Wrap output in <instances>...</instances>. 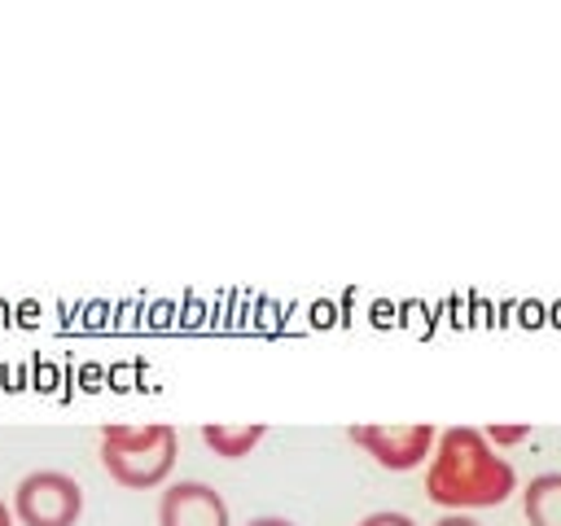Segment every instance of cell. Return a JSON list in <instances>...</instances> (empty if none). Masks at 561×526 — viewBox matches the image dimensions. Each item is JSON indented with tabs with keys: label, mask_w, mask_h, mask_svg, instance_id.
Instances as JSON below:
<instances>
[{
	"label": "cell",
	"mask_w": 561,
	"mask_h": 526,
	"mask_svg": "<svg viewBox=\"0 0 561 526\" xmlns=\"http://www.w3.org/2000/svg\"><path fill=\"white\" fill-rule=\"evenodd\" d=\"M158 526H232L224 495L210 482H171L158 500Z\"/></svg>",
	"instance_id": "5b68a950"
},
{
	"label": "cell",
	"mask_w": 561,
	"mask_h": 526,
	"mask_svg": "<svg viewBox=\"0 0 561 526\" xmlns=\"http://www.w3.org/2000/svg\"><path fill=\"white\" fill-rule=\"evenodd\" d=\"M245 526H294L289 517H276V513H267V517H250Z\"/></svg>",
	"instance_id": "8fae6325"
},
{
	"label": "cell",
	"mask_w": 561,
	"mask_h": 526,
	"mask_svg": "<svg viewBox=\"0 0 561 526\" xmlns=\"http://www.w3.org/2000/svg\"><path fill=\"white\" fill-rule=\"evenodd\" d=\"M263 434H267V425L263 421H250V425H202V443L215 451V456H224V460H241V456H250L259 443H263Z\"/></svg>",
	"instance_id": "52a82bcc"
},
{
	"label": "cell",
	"mask_w": 561,
	"mask_h": 526,
	"mask_svg": "<svg viewBox=\"0 0 561 526\" xmlns=\"http://www.w3.org/2000/svg\"><path fill=\"white\" fill-rule=\"evenodd\" d=\"M482 434H486V443L500 451V447H513V443H522V438L530 434V425H526V421H522V425H486Z\"/></svg>",
	"instance_id": "ba28073f"
},
{
	"label": "cell",
	"mask_w": 561,
	"mask_h": 526,
	"mask_svg": "<svg viewBox=\"0 0 561 526\" xmlns=\"http://www.w3.org/2000/svg\"><path fill=\"white\" fill-rule=\"evenodd\" d=\"M9 508L22 526H75L83 517V487L61 469H31L13 487Z\"/></svg>",
	"instance_id": "3957f363"
},
{
	"label": "cell",
	"mask_w": 561,
	"mask_h": 526,
	"mask_svg": "<svg viewBox=\"0 0 561 526\" xmlns=\"http://www.w3.org/2000/svg\"><path fill=\"white\" fill-rule=\"evenodd\" d=\"M526 526H561V473H535L522 491Z\"/></svg>",
	"instance_id": "8992f818"
},
{
	"label": "cell",
	"mask_w": 561,
	"mask_h": 526,
	"mask_svg": "<svg viewBox=\"0 0 561 526\" xmlns=\"http://www.w3.org/2000/svg\"><path fill=\"white\" fill-rule=\"evenodd\" d=\"M0 526H13V508L0 500Z\"/></svg>",
	"instance_id": "7c38bea8"
},
{
	"label": "cell",
	"mask_w": 561,
	"mask_h": 526,
	"mask_svg": "<svg viewBox=\"0 0 561 526\" xmlns=\"http://www.w3.org/2000/svg\"><path fill=\"white\" fill-rule=\"evenodd\" d=\"M517 469L486 443L478 425H447L434 438L430 469H425V495L438 508H495L513 495Z\"/></svg>",
	"instance_id": "6da1fadb"
},
{
	"label": "cell",
	"mask_w": 561,
	"mask_h": 526,
	"mask_svg": "<svg viewBox=\"0 0 561 526\" xmlns=\"http://www.w3.org/2000/svg\"><path fill=\"white\" fill-rule=\"evenodd\" d=\"M355 526H416L408 513H394V508H381V513H368V517H359Z\"/></svg>",
	"instance_id": "9c48e42d"
},
{
	"label": "cell",
	"mask_w": 561,
	"mask_h": 526,
	"mask_svg": "<svg viewBox=\"0 0 561 526\" xmlns=\"http://www.w3.org/2000/svg\"><path fill=\"white\" fill-rule=\"evenodd\" d=\"M346 434L359 451H368L390 473H408V469L425 465L430 451H434V438H438V430L425 425V421H412V425H351Z\"/></svg>",
	"instance_id": "277c9868"
},
{
	"label": "cell",
	"mask_w": 561,
	"mask_h": 526,
	"mask_svg": "<svg viewBox=\"0 0 561 526\" xmlns=\"http://www.w3.org/2000/svg\"><path fill=\"white\" fill-rule=\"evenodd\" d=\"M434 526H482L478 517H469V513H443Z\"/></svg>",
	"instance_id": "30bf717a"
},
{
	"label": "cell",
	"mask_w": 561,
	"mask_h": 526,
	"mask_svg": "<svg viewBox=\"0 0 561 526\" xmlns=\"http://www.w3.org/2000/svg\"><path fill=\"white\" fill-rule=\"evenodd\" d=\"M180 434L175 425H101V465L127 491L162 487L175 469Z\"/></svg>",
	"instance_id": "7a4b0ae2"
}]
</instances>
